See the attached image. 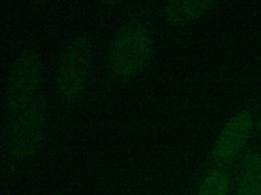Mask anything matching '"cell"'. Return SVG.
<instances>
[{"instance_id": "obj_1", "label": "cell", "mask_w": 261, "mask_h": 195, "mask_svg": "<svg viewBox=\"0 0 261 195\" xmlns=\"http://www.w3.org/2000/svg\"><path fill=\"white\" fill-rule=\"evenodd\" d=\"M153 52L149 29L140 22L123 24L111 39L108 62L113 74L128 79L140 74L147 67Z\"/></svg>"}, {"instance_id": "obj_2", "label": "cell", "mask_w": 261, "mask_h": 195, "mask_svg": "<svg viewBox=\"0 0 261 195\" xmlns=\"http://www.w3.org/2000/svg\"><path fill=\"white\" fill-rule=\"evenodd\" d=\"M17 114L10 133V152L15 159L25 161L36 155L40 146L46 125L48 102L44 96H36Z\"/></svg>"}, {"instance_id": "obj_3", "label": "cell", "mask_w": 261, "mask_h": 195, "mask_svg": "<svg viewBox=\"0 0 261 195\" xmlns=\"http://www.w3.org/2000/svg\"><path fill=\"white\" fill-rule=\"evenodd\" d=\"M92 57V44L86 37H77L67 46L56 73V85L62 97L75 99L83 92L89 77Z\"/></svg>"}, {"instance_id": "obj_4", "label": "cell", "mask_w": 261, "mask_h": 195, "mask_svg": "<svg viewBox=\"0 0 261 195\" xmlns=\"http://www.w3.org/2000/svg\"><path fill=\"white\" fill-rule=\"evenodd\" d=\"M41 74L42 64L37 52L33 49L22 51L12 68L6 87V106L11 112H20L36 97Z\"/></svg>"}, {"instance_id": "obj_5", "label": "cell", "mask_w": 261, "mask_h": 195, "mask_svg": "<svg viewBox=\"0 0 261 195\" xmlns=\"http://www.w3.org/2000/svg\"><path fill=\"white\" fill-rule=\"evenodd\" d=\"M253 118L247 111H241L224 124L212 149V158L217 161H229L242 152L250 140Z\"/></svg>"}, {"instance_id": "obj_6", "label": "cell", "mask_w": 261, "mask_h": 195, "mask_svg": "<svg viewBox=\"0 0 261 195\" xmlns=\"http://www.w3.org/2000/svg\"><path fill=\"white\" fill-rule=\"evenodd\" d=\"M236 195H261V152L247 154L237 178Z\"/></svg>"}, {"instance_id": "obj_7", "label": "cell", "mask_w": 261, "mask_h": 195, "mask_svg": "<svg viewBox=\"0 0 261 195\" xmlns=\"http://www.w3.org/2000/svg\"><path fill=\"white\" fill-rule=\"evenodd\" d=\"M213 4L211 1H169L165 6V18L173 25H184L205 15Z\"/></svg>"}, {"instance_id": "obj_8", "label": "cell", "mask_w": 261, "mask_h": 195, "mask_svg": "<svg viewBox=\"0 0 261 195\" xmlns=\"http://www.w3.org/2000/svg\"><path fill=\"white\" fill-rule=\"evenodd\" d=\"M229 178L224 171L215 169L204 178L198 195H227Z\"/></svg>"}, {"instance_id": "obj_9", "label": "cell", "mask_w": 261, "mask_h": 195, "mask_svg": "<svg viewBox=\"0 0 261 195\" xmlns=\"http://www.w3.org/2000/svg\"><path fill=\"white\" fill-rule=\"evenodd\" d=\"M257 128L258 132H259V137H260L261 139V114L260 115H259V120H258Z\"/></svg>"}]
</instances>
